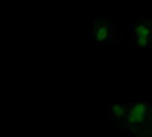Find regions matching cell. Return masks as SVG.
I'll list each match as a JSON object with an SVG mask.
<instances>
[{"mask_svg":"<svg viewBox=\"0 0 152 137\" xmlns=\"http://www.w3.org/2000/svg\"><path fill=\"white\" fill-rule=\"evenodd\" d=\"M88 37L99 48L120 45L123 42V38H120L117 25L107 17H98L94 20L88 28Z\"/></svg>","mask_w":152,"mask_h":137,"instance_id":"cell-2","label":"cell"},{"mask_svg":"<svg viewBox=\"0 0 152 137\" xmlns=\"http://www.w3.org/2000/svg\"><path fill=\"white\" fill-rule=\"evenodd\" d=\"M130 43L134 48H152V18L138 17L129 25Z\"/></svg>","mask_w":152,"mask_h":137,"instance_id":"cell-3","label":"cell"},{"mask_svg":"<svg viewBox=\"0 0 152 137\" xmlns=\"http://www.w3.org/2000/svg\"><path fill=\"white\" fill-rule=\"evenodd\" d=\"M107 116L113 126L129 136L152 137V101L148 98L115 102L107 106Z\"/></svg>","mask_w":152,"mask_h":137,"instance_id":"cell-1","label":"cell"}]
</instances>
